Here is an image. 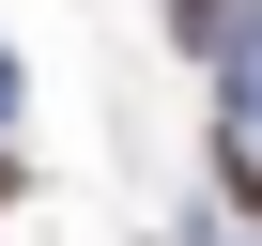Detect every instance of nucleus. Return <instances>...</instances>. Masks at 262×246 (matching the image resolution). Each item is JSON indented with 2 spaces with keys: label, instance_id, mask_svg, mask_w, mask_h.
Instances as JSON below:
<instances>
[{
  "label": "nucleus",
  "instance_id": "obj_1",
  "mask_svg": "<svg viewBox=\"0 0 262 246\" xmlns=\"http://www.w3.org/2000/svg\"><path fill=\"white\" fill-rule=\"evenodd\" d=\"M170 16H185V31H216V16H231V0H170Z\"/></svg>",
  "mask_w": 262,
  "mask_h": 246
}]
</instances>
